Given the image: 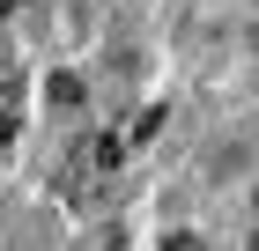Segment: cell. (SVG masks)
<instances>
[{"label": "cell", "instance_id": "cell-2", "mask_svg": "<svg viewBox=\"0 0 259 251\" xmlns=\"http://www.w3.org/2000/svg\"><path fill=\"white\" fill-rule=\"evenodd\" d=\"M52 104H60V111H74V104H81V81H74V74H52Z\"/></svg>", "mask_w": 259, "mask_h": 251}, {"label": "cell", "instance_id": "cell-4", "mask_svg": "<svg viewBox=\"0 0 259 251\" xmlns=\"http://www.w3.org/2000/svg\"><path fill=\"white\" fill-rule=\"evenodd\" d=\"M8 140H15V118H0V155H8Z\"/></svg>", "mask_w": 259, "mask_h": 251}, {"label": "cell", "instance_id": "cell-1", "mask_svg": "<svg viewBox=\"0 0 259 251\" xmlns=\"http://www.w3.org/2000/svg\"><path fill=\"white\" fill-rule=\"evenodd\" d=\"M119 155H126L119 133H89V140H74V148H67V163H60V199L89 207V199L104 192V177L119 170Z\"/></svg>", "mask_w": 259, "mask_h": 251}, {"label": "cell", "instance_id": "cell-3", "mask_svg": "<svg viewBox=\"0 0 259 251\" xmlns=\"http://www.w3.org/2000/svg\"><path fill=\"white\" fill-rule=\"evenodd\" d=\"M163 251H207V244H200L193 229H170V236H163Z\"/></svg>", "mask_w": 259, "mask_h": 251}]
</instances>
